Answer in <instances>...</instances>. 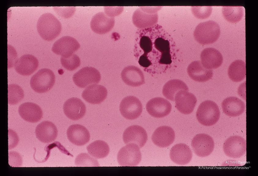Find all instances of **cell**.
<instances>
[{
	"instance_id": "27",
	"label": "cell",
	"mask_w": 258,
	"mask_h": 176,
	"mask_svg": "<svg viewBox=\"0 0 258 176\" xmlns=\"http://www.w3.org/2000/svg\"><path fill=\"white\" fill-rule=\"evenodd\" d=\"M224 113L231 117L238 116L242 114L245 109L244 103L238 97H230L225 98L222 103Z\"/></svg>"
},
{
	"instance_id": "4",
	"label": "cell",
	"mask_w": 258,
	"mask_h": 176,
	"mask_svg": "<svg viewBox=\"0 0 258 176\" xmlns=\"http://www.w3.org/2000/svg\"><path fill=\"white\" fill-rule=\"evenodd\" d=\"M55 81V77L53 72L49 69L44 68L39 70L31 77L30 85L35 91L42 93L50 90Z\"/></svg>"
},
{
	"instance_id": "14",
	"label": "cell",
	"mask_w": 258,
	"mask_h": 176,
	"mask_svg": "<svg viewBox=\"0 0 258 176\" xmlns=\"http://www.w3.org/2000/svg\"><path fill=\"white\" fill-rule=\"evenodd\" d=\"M63 109L66 116L73 120L83 118L86 111L85 104L77 97H72L67 100L64 104Z\"/></svg>"
},
{
	"instance_id": "2",
	"label": "cell",
	"mask_w": 258,
	"mask_h": 176,
	"mask_svg": "<svg viewBox=\"0 0 258 176\" xmlns=\"http://www.w3.org/2000/svg\"><path fill=\"white\" fill-rule=\"evenodd\" d=\"M220 30L219 25L210 20L199 23L194 32L195 40L201 45H208L216 42L219 38Z\"/></svg>"
},
{
	"instance_id": "40",
	"label": "cell",
	"mask_w": 258,
	"mask_h": 176,
	"mask_svg": "<svg viewBox=\"0 0 258 176\" xmlns=\"http://www.w3.org/2000/svg\"><path fill=\"white\" fill-rule=\"evenodd\" d=\"M147 55L144 53L140 57L138 61L139 64L144 67H148L152 64L151 61L148 58Z\"/></svg>"
},
{
	"instance_id": "32",
	"label": "cell",
	"mask_w": 258,
	"mask_h": 176,
	"mask_svg": "<svg viewBox=\"0 0 258 176\" xmlns=\"http://www.w3.org/2000/svg\"><path fill=\"white\" fill-rule=\"evenodd\" d=\"M8 103L14 105L21 101L24 96V92L18 85L12 84L8 85Z\"/></svg>"
},
{
	"instance_id": "39",
	"label": "cell",
	"mask_w": 258,
	"mask_h": 176,
	"mask_svg": "<svg viewBox=\"0 0 258 176\" xmlns=\"http://www.w3.org/2000/svg\"><path fill=\"white\" fill-rule=\"evenodd\" d=\"M170 52H165L161 53L159 62L162 64H170L172 62Z\"/></svg>"
},
{
	"instance_id": "11",
	"label": "cell",
	"mask_w": 258,
	"mask_h": 176,
	"mask_svg": "<svg viewBox=\"0 0 258 176\" xmlns=\"http://www.w3.org/2000/svg\"><path fill=\"white\" fill-rule=\"evenodd\" d=\"M123 139L125 144L134 143L141 148L146 143L148 136L143 127L139 125H133L125 130L123 134Z\"/></svg>"
},
{
	"instance_id": "13",
	"label": "cell",
	"mask_w": 258,
	"mask_h": 176,
	"mask_svg": "<svg viewBox=\"0 0 258 176\" xmlns=\"http://www.w3.org/2000/svg\"><path fill=\"white\" fill-rule=\"evenodd\" d=\"M175 100L177 109L186 115L193 112L197 102V98L194 94L185 90L178 92L175 96Z\"/></svg>"
},
{
	"instance_id": "37",
	"label": "cell",
	"mask_w": 258,
	"mask_h": 176,
	"mask_svg": "<svg viewBox=\"0 0 258 176\" xmlns=\"http://www.w3.org/2000/svg\"><path fill=\"white\" fill-rule=\"evenodd\" d=\"M139 45L143 50L144 53L147 54L152 50L153 43L150 38L147 36H143L141 37L139 41Z\"/></svg>"
},
{
	"instance_id": "25",
	"label": "cell",
	"mask_w": 258,
	"mask_h": 176,
	"mask_svg": "<svg viewBox=\"0 0 258 176\" xmlns=\"http://www.w3.org/2000/svg\"><path fill=\"white\" fill-rule=\"evenodd\" d=\"M187 72L191 79L200 82L208 81L211 79L213 75L212 71L205 68L199 61L192 62L188 66Z\"/></svg>"
},
{
	"instance_id": "29",
	"label": "cell",
	"mask_w": 258,
	"mask_h": 176,
	"mask_svg": "<svg viewBox=\"0 0 258 176\" xmlns=\"http://www.w3.org/2000/svg\"><path fill=\"white\" fill-rule=\"evenodd\" d=\"M228 74L230 79L234 82H240L244 79L246 74L245 63L242 60H237L229 67Z\"/></svg>"
},
{
	"instance_id": "7",
	"label": "cell",
	"mask_w": 258,
	"mask_h": 176,
	"mask_svg": "<svg viewBox=\"0 0 258 176\" xmlns=\"http://www.w3.org/2000/svg\"><path fill=\"white\" fill-rule=\"evenodd\" d=\"M191 145L194 153L198 156L204 157L213 152L215 143L213 138L205 134H199L193 138Z\"/></svg>"
},
{
	"instance_id": "23",
	"label": "cell",
	"mask_w": 258,
	"mask_h": 176,
	"mask_svg": "<svg viewBox=\"0 0 258 176\" xmlns=\"http://www.w3.org/2000/svg\"><path fill=\"white\" fill-rule=\"evenodd\" d=\"M121 75L123 82L130 86L137 87L145 83L142 72L139 68L134 66L125 67L122 71Z\"/></svg>"
},
{
	"instance_id": "16",
	"label": "cell",
	"mask_w": 258,
	"mask_h": 176,
	"mask_svg": "<svg viewBox=\"0 0 258 176\" xmlns=\"http://www.w3.org/2000/svg\"><path fill=\"white\" fill-rule=\"evenodd\" d=\"M115 24V19L107 16L105 13L99 12L92 18L90 22L92 30L99 34H103L109 32Z\"/></svg>"
},
{
	"instance_id": "18",
	"label": "cell",
	"mask_w": 258,
	"mask_h": 176,
	"mask_svg": "<svg viewBox=\"0 0 258 176\" xmlns=\"http://www.w3.org/2000/svg\"><path fill=\"white\" fill-rule=\"evenodd\" d=\"M67 135L71 142L79 146L86 144L90 138L88 130L83 126L78 124L70 126L67 130Z\"/></svg>"
},
{
	"instance_id": "1",
	"label": "cell",
	"mask_w": 258,
	"mask_h": 176,
	"mask_svg": "<svg viewBox=\"0 0 258 176\" xmlns=\"http://www.w3.org/2000/svg\"><path fill=\"white\" fill-rule=\"evenodd\" d=\"M37 30L41 37L47 41L53 40L61 33L62 26L60 21L51 13H45L39 19Z\"/></svg>"
},
{
	"instance_id": "20",
	"label": "cell",
	"mask_w": 258,
	"mask_h": 176,
	"mask_svg": "<svg viewBox=\"0 0 258 176\" xmlns=\"http://www.w3.org/2000/svg\"><path fill=\"white\" fill-rule=\"evenodd\" d=\"M201 62L206 68L212 70L217 68L222 64L223 58L221 53L212 47L204 49L200 55Z\"/></svg>"
},
{
	"instance_id": "3",
	"label": "cell",
	"mask_w": 258,
	"mask_h": 176,
	"mask_svg": "<svg viewBox=\"0 0 258 176\" xmlns=\"http://www.w3.org/2000/svg\"><path fill=\"white\" fill-rule=\"evenodd\" d=\"M198 121L205 126L216 124L220 116V112L217 104L212 101L206 100L199 105L196 113Z\"/></svg>"
},
{
	"instance_id": "8",
	"label": "cell",
	"mask_w": 258,
	"mask_h": 176,
	"mask_svg": "<svg viewBox=\"0 0 258 176\" xmlns=\"http://www.w3.org/2000/svg\"><path fill=\"white\" fill-rule=\"evenodd\" d=\"M223 148L225 154L227 156L233 158H239L246 152V141L240 136L233 135L225 141Z\"/></svg>"
},
{
	"instance_id": "38",
	"label": "cell",
	"mask_w": 258,
	"mask_h": 176,
	"mask_svg": "<svg viewBox=\"0 0 258 176\" xmlns=\"http://www.w3.org/2000/svg\"><path fill=\"white\" fill-rule=\"evenodd\" d=\"M122 6H105L104 11L105 13L108 16L113 17L119 15L123 10Z\"/></svg>"
},
{
	"instance_id": "22",
	"label": "cell",
	"mask_w": 258,
	"mask_h": 176,
	"mask_svg": "<svg viewBox=\"0 0 258 176\" xmlns=\"http://www.w3.org/2000/svg\"><path fill=\"white\" fill-rule=\"evenodd\" d=\"M170 156L172 161L181 165L188 164L192 157V151L187 145L178 143L174 145L171 148Z\"/></svg>"
},
{
	"instance_id": "34",
	"label": "cell",
	"mask_w": 258,
	"mask_h": 176,
	"mask_svg": "<svg viewBox=\"0 0 258 176\" xmlns=\"http://www.w3.org/2000/svg\"><path fill=\"white\" fill-rule=\"evenodd\" d=\"M191 10L193 14L196 18L205 19L208 18L212 12V6H192Z\"/></svg>"
},
{
	"instance_id": "35",
	"label": "cell",
	"mask_w": 258,
	"mask_h": 176,
	"mask_svg": "<svg viewBox=\"0 0 258 176\" xmlns=\"http://www.w3.org/2000/svg\"><path fill=\"white\" fill-rule=\"evenodd\" d=\"M154 44L155 48L161 53L170 52V43L168 40L158 37L155 39Z\"/></svg>"
},
{
	"instance_id": "24",
	"label": "cell",
	"mask_w": 258,
	"mask_h": 176,
	"mask_svg": "<svg viewBox=\"0 0 258 176\" xmlns=\"http://www.w3.org/2000/svg\"><path fill=\"white\" fill-rule=\"evenodd\" d=\"M18 112L23 119L31 123L39 121L43 115L41 108L37 104L32 102L21 104L19 107Z\"/></svg>"
},
{
	"instance_id": "41",
	"label": "cell",
	"mask_w": 258,
	"mask_h": 176,
	"mask_svg": "<svg viewBox=\"0 0 258 176\" xmlns=\"http://www.w3.org/2000/svg\"><path fill=\"white\" fill-rule=\"evenodd\" d=\"M161 6H141L140 8L143 11L151 13H157Z\"/></svg>"
},
{
	"instance_id": "26",
	"label": "cell",
	"mask_w": 258,
	"mask_h": 176,
	"mask_svg": "<svg viewBox=\"0 0 258 176\" xmlns=\"http://www.w3.org/2000/svg\"><path fill=\"white\" fill-rule=\"evenodd\" d=\"M132 19L133 23L137 27L144 29L152 27L156 24L158 16L157 13H148L139 8L133 13Z\"/></svg>"
},
{
	"instance_id": "30",
	"label": "cell",
	"mask_w": 258,
	"mask_h": 176,
	"mask_svg": "<svg viewBox=\"0 0 258 176\" xmlns=\"http://www.w3.org/2000/svg\"><path fill=\"white\" fill-rule=\"evenodd\" d=\"M89 154L97 159H101L107 156L109 153V148L105 141L98 140L90 144L87 148Z\"/></svg>"
},
{
	"instance_id": "6",
	"label": "cell",
	"mask_w": 258,
	"mask_h": 176,
	"mask_svg": "<svg viewBox=\"0 0 258 176\" xmlns=\"http://www.w3.org/2000/svg\"><path fill=\"white\" fill-rule=\"evenodd\" d=\"M73 80L78 87L84 88L89 85L99 82L101 75L99 71L91 67H84L73 76Z\"/></svg>"
},
{
	"instance_id": "12",
	"label": "cell",
	"mask_w": 258,
	"mask_h": 176,
	"mask_svg": "<svg viewBox=\"0 0 258 176\" xmlns=\"http://www.w3.org/2000/svg\"><path fill=\"white\" fill-rule=\"evenodd\" d=\"M171 105L168 101L160 97L151 99L146 105L149 114L157 118H162L168 115L171 112Z\"/></svg>"
},
{
	"instance_id": "36",
	"label": "cell",
	"mask_w": 258,
	"mask_h": 176,
	"mask_svg": "<svg viewBox=\"0 0 258 176\" xmlns=\"http://www.w3.org/2000/svg\"><path fill=\"white\" fill-rule=\"evenodd\" d=\"M53 9L58 15L66 18L72 16L76 10V8L74 6L54 7Z\"/></svg>"
},
{
	"instance_id": "28",
	"label": "cell",
	"mask_w": 258,
	"mask_h": 176,
	"mask_svg": "<svg viewBox=\"0 0 258 176\" xmlns=\"http://www.w3.org/2000/svg\"><path fill=\"white\" fill-rule=\"evenodd\" d=\"M181 90L188 91L189 89L187 85L180 80L174 79L169 81L164 84L163 88L162 93L167 99L174 101L176 94Z\"/></svg>"
},
{
	"instance_id": "9",
	"label": "cell",
	"mask_w": 258,
	"mask_h": 176,
	"mask_svg": "<svg viewBox=\"0 0 258 176\" xmlns=\"http://www.w3.org/2000/svg\"><path fill=\"white\" fill-rule=\"evenodd\" d=\"M120 111L122 115L129 120H133L138 117L142 111V104L136 97L128 96L121 101Z\"/></svg>"
},
{
	"instance_id": "19",
	"label": "cell",
	"mask_w": 258,
	"mask_h": 176,
	"mask_svg": "<svg viewBox=\"0 0 258 176\" xmlns=\"http://www.w3.org/2000/svg\"><path fill=\"white\" fill-rule=\"evenodd\" d=\"M107 95V91L104 86L97 84L87 86L83 91L82 96L87 102L98 104L103 102Z\"/></svg>"
},
{
	"instance_id": "31",
	"label": "cell",
	"mask_w": 258,
	"mask_h": 176,
	"mask_svg": "<svg viewBox=\"0 0 258 176\" xmlns=\"http://www.w3.org/2000/svg\"><path fill=\"white\" fill-rule=\"evenodd\" d=\"M222 13L224 18L228 21L236 23L239 21L243 16L242 6H223Z\"/></svg>"
},
{
	"instance_id": "10",
	"label": "cell",
	"mask_w": 258,
	"mask_h": 176,
	"mask_svg": "<svg viewBox=\"0 0 258 176\" xmlns=\"http://www.w3.org/2000/svg\"><path fill=\"white\" fill-rule=\"evenodd\" d=\"M80 47L79 44L75 38L69 36H64L54 43L52 50L56 54L67 57L73 54Z\"/></svg>"
},
{
	"instance_id": "21",
	"label": "cell",
	"mask_w": 258,
	"mask_h": 176,
	"mask_svg": "<svg viewBox=\"0 0 258 176\" xmlns=\"http://www.w3.org/2000/svg\"><path fill=\"white\" fill-rule=\"evenodd\" d=\"M35 133L37 139L44 143H49L54 141L57 135L56 127L52 122L44 121L36 127Z\"/></svg>"
},
{
	"instance_id": "33",
	"label": "cell",
	"mask_w": 258,
	"mask_h": 176,
	"mask_svg": "<svg viewBox=\"0 0 258 176\" xmlns=\"http://www.w3.org/2000/svg\"><path fill=\"white\" fill-rule=\"evenodd\" d=\"M61 62L64 68L70 71L76 69L79 67L81 63L79 58L75 54L67 57H61Z\"/></svg>"
},
{
	"instance_id": "17",
	"label": "cell",
	"mask_w": 258,
	"mask_h": 176,
	"mask_svg": "<svg viewBox=\"0 0 258 176\" xmlns=\"http://www.w3.org/2000/svg\"><path fill=\"white\" fill-rule=\"evenodd\" d=\"M175 134L171 127L163 126L157 128L151 137L152 141L157 146L161 148L168 147L174 142Z\"/></svg>"
},
{
	"instance_id": "5",
	"label": "cell",
	"mask_w": 258,
	"mask_h": 176,
	"mask_svg": "<svg viewBox=\"0 0 258 176\" xmlns=\"http://www.w3.org/2000/svg\"><path fill=\"white\" fill-rule=\"evenodd\" d=\"M142 155L140 148L136 144H127L118 152L117 160L122 166H136L140 162Z\"/></svg>"
},
{
	"instance_id": "15",
	"label": "cell",
	"mask_w": 258,
	"mask_h": 176,
	"mask_svg": "<svg viewBox=\"0 0 258 176\" xmlns=\"http://www.w3.org/2000/svg\"><path fill=\"white\" fill-rule=\"evenodd\" d=\"M39 61L37 58L29 54L22 55L16 60L14 63V68L19 74L24 76L29 75L38 68Z\"/></svg>"
}]
</instances>
